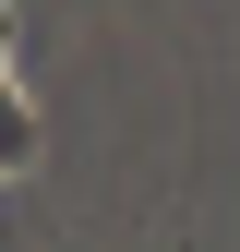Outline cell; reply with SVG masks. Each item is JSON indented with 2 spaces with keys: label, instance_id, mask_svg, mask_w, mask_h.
Wrapping results in <instances>:
<instances>
[{
  "label": "cell",
  "instance_id": "cell-1",
  "mask_svg": "<svg viewBox=\"0 0 240 252\" xmlns=\"http://www.w3.org/2000/svg\"><path fill=\"white\" fill-rule=\"evenodd\" d=\"M24 156H36V108H24V84L0 72V180H12Z\"/></svg>",
  "mask_w": 240,
  "mask_h": 252
},
{
  "label": "cell",
  "instance_id": "cell-2",
  "mask_svg": "<svg viewBox=\"0 0 240 252\" xmlns=\"http://www.w3.org/2000/svg\"><path fill=\"white\" fill-rule=\"evenodd\" d=\"M0 48H12V0H0ZM0 72H12V60H0Z\"/></svg>",
  "mask_w": 240,
  "mask_h": 252
}]
</instances>
